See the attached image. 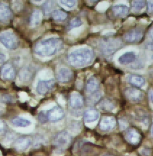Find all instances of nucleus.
I'll return each mask as SVG.
<instances>
[{
  "label": "nucleus",
  "instance_id": "1",
  "mask_svg": "<svg viewBox=\"0 0 153 156\" xmlns=\"http://www.w3.org/2000/svg\"><path fill=\"white\" fill-rule=\"evenodd\" d=\"M63 48V42L59 38H50L38 41L34 48L36 54L41 56H50Z\"/></svg>",
  "mask_w": 153,
  "mask_h": 156
},
{
  "label": "nucleus",
  "instance_id": "2",
  "mask_svg": "<svg viewBox=\"0 0 153 156\" xmlns=\"http://www.w3.org/2000/svg\"><path fill=\"white\" fill-rule=\"evenodd\" d=\"M93 52L89 48H80L72 51L68 55V62L74 66H86L92 62Z\"/></svg>",
  "mask_w": 153,
  "mask_h": 156
},
{
  "label": "nucleus",
  "instance_id": "3",
  "mask_svg": "<svg viewBox=\"0 0 153 156\" xmlns=\"http://www.w3.org/2000/svg\"><path fill=\"white\" fill-rule=\"evenodd\" d=\"M65 115L63 110L59 107L56 106L47 111H41L38 115L39 122L42 123H46L48 122H56L62 120Z\"/></svg>",
  "mask_w": 153,
  "mask_h": 156
},
{
  "label": "nucleus",
  "instance_id": "4",
  "mask_svg": "<svg viewBox=\"0 0 153 156\" xmlns=\"http://www.w3.org/2000/svg\"><path fill=\"white\" fill-rule=\"evenodd\" d=\"M120 47V43L113 39H104L100 43V48L102 53L105 55H111Z\"/></svg>",
  "mask_w": 153,
  "mask_h": 156
},
{
  "label": "nucleus",
  "instance_id": "5",
  "mask_svg": "<svg viewBox=\"0 0 153 156\" xmlns=\"http://www.w3.org/2000/svg\"><path fill=\"white\" fill-rule=\"evenodd\" d=\"M0 42L9 49H15L18 46V40L15 34L10 32L5 31L0 35Z\"/></svg>",
  "mask_w": 153,
  "mask_h": 156
},
{
  "label": "nucleus",
  "instance_id": "6",
  "mask_svg": "<svg viewBox=\"0 0 153 156\" xmlns=\"http://www.w3.org/2000/svg\"><path fill=\"white\" fill-rule=\"evenodd\" d=\"M71 141V136L65 131H62L56 135L53 139V144L56 147L63 148L66 147Z\"/></svg>",
  "mask_w": 153,
  "mask_h": 156
},
{
  "label": "nucleus",
  "instance_id": "7",
  "mask_svg": "<svg viewBox=\"0 0 153 156\" xmlns=\"http://www.w3.org/2000/svg\"><path fill=\"white\" fill-rule=\"evenodd\" d=\"M144 37V31L139 28L132 29L126 33L124 39L129 43H137L141 41Z\"/></svg>",
  "mask_w": 153,
  "mask_h": 156
},
{
  "label": "nucleus",
  "instance_id": "8",
  "mask_svg": "<svg viewBox=\"0 0 153 156\" xmlns=\"http://www.w3.org/2000/svg\"><path fill=\"white\" fill-rule=\"evenodd\" d=\"M54 85L55 81L53 80H40L37 86V92L40 95H44L53 87Z\"/></svg>",
  "mask_w": 153,
  "mask_h": 156
},
{
  "label": "nucleus",
  "instance_id": "9",
  "mask_svg": "<svg viewBox=\"0 0 153 156\" xmlns=\"http://www.w3.org/2000/svg\"><path fill=\"white\" fill-rule=\"evenodd\" d=\"M126 140L132 145H138L141 140V135L136 129H129L126 134Z\"/></svg>",
  "mask_w": 153,
  "mask_h": 156
},
{
  "label": "nucleus",
  "instance_id": "10",
  "mask_svg": "<svg viewBox=\"0 0 153 156\" xmlns=\"http://www.w3.org/2000/svg\"><path fill=\"white\" fill-rule=\"evenodd\" d=\"M125 94L129 100L135 102H139L141 101L143 99L144 96L142 91L134 88H129L126 89L125 91Z\"/></svg>",
  "mask_w": 153,
  "mask_h": 156
},
{
  "label": "nucleus",
  "instance_id": "11",
  "mask_svg": "<svg viewBox=\"0 0 153 156\" xmlns=\"http://www.w3.org/2000/svg\"><path fill=\"white\" fill-rule=\"evenodd\" d=\"M116 125V119L112 116H104L102 117L99 127L103 131H109L114 128Z\"/></svg>",
  "mask_w": 153,
  "mask_h": 156
},
{
  "label": "nucleus",
  "instance_id": "12",
  "mask_svg": "<svg viewBox=\"0 0 153 156\" xmlns=\"http://www.w3.org/2000/svg\"><path fill=\"white\" fill-rule=\"evenodd\" d=\"M15 77V71L14 68L9 63L3 66L1 70V77L4 80H12Z\"/></svg>",
  "mask_w": 153,
  "mask_h": 156
},
{
  "label": "nucleus",
  "instance_id": "13",
  "mask_svg": "<svg viewBox=\"0 0 153 156\" xmlns=\"http://www.w3.org/2000/svg\"><path fill=\"white\" fill-rule=\"evenodd\" d=\"M32 144V140L29 137H22L16 140L14 146L17 151L26 150Z\"/></svg>",
  "mask_w": 153,
  "mask_h": 156
},
{
  "label": "nucleus",
  "instance_id": "14",
  "mask_svg": "<svg viewBox=\"0 0 153 156\" xmlns=\"http://www.w3.org/2000/svg\"><path fill=\"white\" fill-rule=\"evenodd\" d=\"M12 16V12L9 6L5 3L0 2V20L5 22Z\"/></svg>",
  "mask_w": 153,
  "mask_h": 156
},
{
  "label": "nucleus",
  "instance_id": "15",
  "mask_svg": "<svg viewBox=\"0 0 153 156\" xmlns=\"http://www.w3.org/2000/svg\"><path fill=\"white\" fill-rule=\"evenodd\" d=\"M73 77L72 71L67 68H62L59 69L58 73V80L62 82L66 83L69 81Z\"/></svg>",
  "mask_w": 153,
  "mask_h": 156
},
{
  "label": "nucleus",
  "instance_id": "16",
  "mask_svg": "<svg viewBox=\"0 0 153 156\" xmlns=\"http://www.w3.org/2000/svg\"><path fill=\"white\" fill-rule=\"evenodd\" d=\"M70 105L72 108L78 109L81 108L84 105V100L80 94H73L70 98Z\"/></svg>",
  "mask_w": 153,
  "mask_h": 156
},
{
  "label": "nucleus",
  "instance_id": "17",
  "mask_svg": "<svg viewBox=\"0 0 153 156\" xmlns=\"http://www.w3.org/2000/svg\"><path fill=\"white\" fill-rule=\"evenodd\" d=\"M99 116V114L97 110L89 109L86 110L84 114V119L86 123H92L96 121Z\"/></svg>",
  "mask_w": 153,
  "mask_h": 156
},
{
  "label": "nucleus",
  "instance_id": "18",
  "mask_svg": "<svg viewBox=\"0 0 153 156\" xmlns=\"http://www.w3.org/2000/svg\"><path fill=\"white\" fill-rule=\"evenodd\" d=\"M136 59V55L133 51H128L122 55L119 58V62L122 65H127L133 62Z\"/></svg>",
  "mask_w": 153,
  "mask_h": 156
},
{
  "label": "nucleus",
  "instance_id": "19",
  "mask_svg": "<svg viewBox=\"0 0 153 156\" xmlns=\"http://www.w3.org/2000/svg\"><path fill=\"white\" fill-rule=\"evenodd\" d=\"M86 91L89 94H93L97 92L99 89V83L96 78L91 77L89 78L86 83Z\"/></svg>",
  "mask_w": 153,
  "mask_h": 156
},
{
  "label": "nucleus",
  "instance_id": "20",
  "mask_svg": "<svg viewBox=\"0 0 153 156\" xmlns=\"http://www.w3.org/2000/svg\"><path fill=\"white\" fill-rule=\"evenodd\" d=\"M128 81L130 84L137 87H142L145 83V80L144 78L138 75L129 76L128 77Z\"/></svg>",
  "mask_w": 153,
  "mask_h": 156
},
{
  "label": "nucleus",
  "instance_id": "21",
  "mask_svg": "<svg viewBox=\"0 0 153 156\" xmlns=\"http://www.w3.org/2000/svg\"><path fill=\"white\" fill-rule=\"evenodd\" d=\"M112 10L114 14L117 16H125L129 12V9L126 5L122 4L113 6Z\"/></svg>",
  "mask_w": 153,
  "mask_h": 156
},
{
  "label": "nucleus",
  "instance_id": "22",
  "mask_svg": "<svg viewBox=\"0 0 153 156\" xmlns=\"http://www.w3.org/2000/svg\"><path fill=\"white\" fill-rule=\"evenodd\" d=\"M11 122L12 125H14L15 126L20 127H26L30 126L31 124L30 120L20 117H17L13 119Z\"/></svg>",
  "mask_w": 153,
  "mask_h": 156
},
{
  "label": "nucleus",
  "instance_id": "23",
  "mask_svg": "<svg viewBox=\"0 0 153 156\" xmlns=\"http://www.w3.org/2000/svg\"><path fill=\"white\" fill-rule=\"evenodd\" d=\"M41 20V12L38 10H35L32 14L30 20L31 27H35L40 25Z\"/></svg>",
  "mask_w": 153,
  "mask_h": 156
},
{
  "label": "nucleus",
  "instance_id": "24",
  "mask_svg": "<svg viewBox=\"0 0 153 156\" xmlns=\"http://www.w3.org/2000/svg\"><path fill=\"white\" fill-rule=\"evenodd\" d=\"M99 107L102 110L109 111L115 108V104L109 99H104L99 103Z\"/></svg>",
  "mask_w": 153,
  "mask_h": 156
},
{
  "label": "nucleus",
  "instance_id": "25",
  "mask_svg": "<svg viewBox=\"0 0 153 156\" xmlns=\"http://www.w3.org/2000/svg\"><path fill=\"white\" fill-rule=\"evenodd\" d=\"M53 18L58 21H63L67 17V14L60 10H56L52 12Z\"/></svg>",
  "mask_w": 153,
  "mask_h": 156
},
{
  "label": "nucleus",
  "instance_id": "26",
  "mask_svg": "<svg viewBox=\"0 0 153 156\" xmlns=\"http://www.w3.org/2000/svg\"><path fill=\"white\" fill-rule=\"evenodd\" d=\"M145 1H132V9L134 12H138L141 11L145 5Z\"/></svg>",
  "mask_w": 153,
  "mask_h": 156
},
{
  "label": "nucleus",
  "instance_id": "27",
  "mask_svg": "<svg viewBox=\"0 0 153 156\" xmlns=\"http://www.w3.org/2000/svg\"><path fill=\"white\" fill-rule=\"evenodd\" d=\"M82 24H83V22H82L80 18H78V17L74 18L69 22V29L71 30V29H73V28H74L79 27Z\"/></svg>",
  "mask_w": 153,
  "mask_h": 156
},
{
  "label": "nucleus",
  "instance_id": "28",
  "mask_svg": "<svg viewBox=\"0 0 153 156\" xmlns=\"http://www.w3.org/2000/svg\"><path fill=\"white\" fill-rule=\"evenodd\" d=\"M20 77L22 78V80H28L32 77V72L30 71L28 68H25L21 72Z\"/></svg>",
  "mask_w": 153,
  "mask_h": 156
},
{
  "label": "nucleus",
  "instance_id": "29",
  "mask_svg": "<svg viewBox=\"0 0 153 156\" xmlns=\"http://www.w3.org/2000/svg\"><path fill=\"white\" fill-rule=\"evenodd\" d=\"M63 5H65L68 8H72L74 7L76 4V1L74 0H68V1H59Z\"/></svg>",
  "mask_w": 153,
  "mask_h": 156
},
{
  "label": "nucleus",
  "instance_id": "30",
  "mask_svg": "<svg viewBox=\"0 0 153 156\" xmlns=\"http://www.w3.org/2000/svg\"><path fill=\"white\" fill-rule=\"evenodd\" d=\"M139 152L143 156H149L151 153V150L147 148H142Z\"/></svg>",
  "mask_w": 153,
  "mask_h": 156
},
{
  "label": "nucleus",
  "instance_id": "31",
  "mask_svg": "<svg viewBox=\"0 0 153 156\" xmlns=\"http://www.w3.org/2000/svg\"><path fill=\"white\" fill-rule=\"evenodd\" d=\"M119 124H120V127L122 130H124L127 127V123L124 121V120H120L119 121Z\"/></svg>",
  "mask_w": 153,
  "mask_h": 156
},
{
  "label": "nucleus",
  "instance_id": "32",
  "mask_svg": "<svg viewBox=\"0 0 153 156\" xmlns=\"http://www.w3.org/2000/svg\"><path fill=\"white\" fill-rule=\"evenodd\" d=\"M52 1H47V4H45L44 5V10L46 13H49L50 11L51 10V8H52V4H51Z\"/></svg>",
  "mask_w": 153,
  "mask_h": 156
},
{
  "label": "nucleus",
  "instance_id": "33",
  "mask_svg": "<svg viewBox=\"0 0 153 156\" xmlns=\"http://www.w3.org/2000/svg\"><path fill=\"white\" fill-rule=\"evenodd\" d=\"M5 127L6 126L5 123L2 120H0V135L4 133L5 130Z\"/></svg>",
  "mask_w": 153,
  "mask_h": 156
},
{
  "label": "nucleus",
  "instance_id": "34",
  "mask_svg": "<svg viewBox=\"0 0 153 156\" xmlns=\"http://www.w3.org/2000/svg\"><path fill=\"white\" fill-rule=\"evenodd\" d=\"M147 9L149 13H153V1H148Z\"/></svg>",
  "mask_w": 153,
  "mask_h": 156
},
{
  "label": "nucleus",
  "instance_id": "35",
  "mask_svg": "<svg viewBox=\"0 0 153 156\" xmlns=\"http://www.w3.org/2000/svg\"><path fill=\"white\" fill-rule=\"evenodd\" d=\"M5 59H6L5 55L3 53H0V63L4 62L5 60Z\"/></svg>",
  "mask_w": 153,
  "mask_h": 156
},
{
  "label": "nucleus",
  "instance_id": "36",
  "mask_svg": "<svg viewBox=\"0 0 153 156\" xmlns=\"http://www.w3.org/2000/svg\"><path fill=\"white\" fill-rule=\"evenodd\" d=\"M147 47L149 50H153V42H151V43L150 42V43H148L147 45Z\"/></svg>",
  "mask_w": 153,
  "mask_h": 156
},
{
  "label": "nucleus",
  "instance_id": "37",
  "mask_svg": "<svg viewBox=\"0 0 153 156\" xmlns=\"http://www.w3.org/2000/svg\"><path fill=\"white\" fill-rule=\"evenodd\" d=\"M149 96H150V98L151 101L152 102L153 104V90H150L149 92Z\"/></svg>",
  "mask_w": 153,
  "mask_h": 156
},
{
  "label": "nucleus",
  "instance_id": "38",
  "mask_svg": "<svg viewBox=\"0 0 153 156\" xmlns=\"http://www.w3.org/2000/svg\"><path fill=\"white\" fill-rule=\"evenodd\" d=\"M149 36L153 40V27L149 31Z\"/></svg>",
  "mask_w": 153,
  "mask_h": 156
},
{
  "label": "nucleus",
  "instance_id": "39",
  "mask_svg": "<svg viewBox=\"0 0 153 156\" xmlns=\"http://www.w3.org/2000/svg\"><path fill=\"white\" fill-rule=\"evenodd\" d=\"M114 156L111 155V154H107V153H105V154H103L102 156Z\"/></svg>",
  "mask_w": 153,
  "mask_h": 156
},
{
  "label": "nucleus",
  "instance_id": "40",
  "mask_svg": "<svg viewBox=\"0 0 153 156\" xmlns=\"http://www.w3.org/2000/svg\"><path fill=\"white\" fill-rule=\"evenodd\" d=\"M151 135L153 136V124L151 126Z\"/></svg>",
  "mask_w": 153,
  "mask_h": 156
},
{
  "label": "nucleus",
  "instance_id": "41",
  "mask_svg": "<svg viewBox=\"0 0 153 156\" xmlns=\"http://www.w3.org/2000/svg\"><path fill=\"white\" fill-rule=\"evenodd\" d=\"M151 58H152V59L153 60V55H152V57H151Z\"/></svg>",
  "mask_w": 153,
  "mask_h": 156
}]
</instances>
